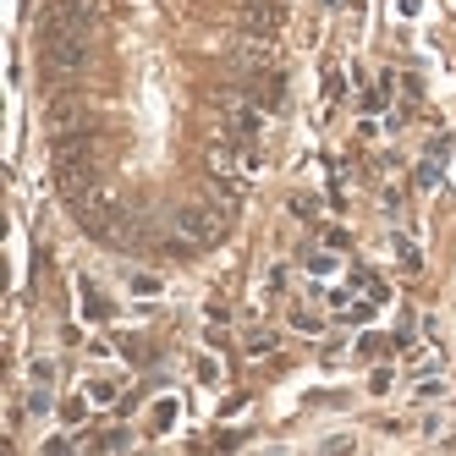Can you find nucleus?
I'll return each mask as SVG.
<instances>
[{
	"label": "nucleus",
	"mask_w": 456,
	"mask_h": 456,
	"mask_svg": "<svg viewBox=\"0 0 456 456\" xmlns=\"http://www.w3.org/2000/svg\"><path fill=\"white\" fill-rule=\"evenodd\" d=\"M225 220H232V215H225L215 199H209V204H182V209L171 215V237L187 242L192 253H204V248H215V242L225 237Z\"/></svg>",
	"instance_id": "nucleus-1"
},
{
	"label": "nucleus",
	"mask_w": 456,
	"mask_h": 456,
	"mask_svg": "<svg viewBox=\"0 0 456 456\" xmlns=\"http://www.w3.org/2000/svg\"><path fill=\"white\" fill-rule=\"evenodd\" d=\"M100 0H50L39 17V39H94Z\"/></svg>",
	"instance_id": "nucleus-2"
},
{
	"label": "nucleus",
	"mask_w": 456,
	"mask_h": 456,
	"mask_svg": "<svg viewBox=\"0 0 456 456\" xmlns=\"http://www.w3.org/2000/svg\"><path fill=\"white\" fill-rule=\"evenodd\" d=\"M39 55H45L50 77H77L94 61V39H39Z\"/></svg>",
	"instance_id": "nucleus-3"
},
{
	"label": "nucleus",
	"mask_w": 456,
	"mask_h": 456,
	"mask_svg": "<svg viewBox=\"0 0 456 456\" xmlns=\"http://www.w3.org/2000/svg\"><path fill=\"white\" fill-rule=\"evenodd\" d=\"M100 187H105V182H100V159H83V166H55V192H61L72 209L88 204Z\"/></svg>",
	"instance_id": "nucleus-4"
},
{
	"label": "nucleus",
	"mask_w": 456,
	"mask_h": 456,
	"mask_svg": "<svg viewBox=\"0 0 456 456\" xmlns=\"http://www.w3.org/2000/svg\"><path fill=\"white\" fill-rule=\"evenodd\" d=\"M45 133H50V143L72 138V133H88V105L72 100V94H55V100L45 105Z\"/></svg>",
	"instance_id": "nucleus-5"
},
{
	"label": "nucleus",
	"mask_w": 456,
	"mask_h": 456,
	"mask_svg": "<svg viewBox=\"0 0 456 456\" xmlns=\"http://www.w3.org/2000/svg\"><path fill=\"white\" fill-rule=\"evenodd\" d=\"M232 61H237L242 72L265 77V72H275V39H270V34H237V45H232Z\"/></svg>",
	"instance_id": "nucleus-6"
},
{
	"label": "nucleus",
	"mask_w": 456,
	"mask_h": 456,
	"mask_svg": "<svg viewBox=\"0 0 456 456\" xmlns=\"http://www.w3.org/2000/svg\"><path fill=\"white\" fill-rule=\"evenodd\" d=\"M237 22H242V34H270L275 39L286 28V6H281V0H242Z\"/></svg>",
	"instance_id": "nucleus-7"
},
{
	"label": "nucleus",
	"mask_w": 456,
	"mask_h": 456,
	"mask_svg": "<svg viewBox=\"0 0 456 456\" xmlns=\"http://www.w3.org/2000/svg\"><path fill=\"white\" fill-rule=\"evenodd\" d=\"M83 159H100V133H94V126L50 143V166H83Z\"/></svg>",
	"instance_id": "nucleus-8"
},
{
	"label": "nucleus",
	"mask_w": 456,
	"mask_h": 456,
	"mask_svg": "<svg viewBox=\"0 0 456 456\" xmlns=\"http://www.w3.org/2000/svg\"><path fill=\"white\" fill-rule=\"evenodd\" d=\"M209 171H215L220 182H232V171H237V143H215V149H209Z\"/></svg>",
	"instance_id": "nucleus-9"
},
{
	"label": "nucleus",
	"mask_w": 456,
	"mask_h": 456,
	"mask_svg": "<svg viewBox=\"0 0 456 456\" xmlns=\"http://www.w3.org/2000/svg\"><path fill=\"white\" fill-rule=\"evenodd\" d=\"M83 314H88V319H105V314H110V308H105V297H100V291H94L88 281H83Z\"/></svg>",
	"instance_id": "nucleus-10"
},
{
	"label": "nucleus",
	"mask_w": 456,
	"mask_h": 456,
	"mask_svg": "<svg viewBox=\"0 0 456 456\" xmlns=\"http://www.w3.org/2000/svg\"><path fill=\"white\" fill-rule=\"evenodd\" d=\"M435 182H440V166H435V159H429V166L418 171V187H435Z\"/></svg>",
	"instance_id": "nucleus-11"
},
{
	"label": "nucleus",
	"mask_w": 456,
	"mask_h": 456,
	"mask_svg": "<svg viewBox=\"0 0 456 456\" xmlns=\"http://www.w3.org/2000/svg\"><path fill=\"white\" fill-rule=\"evenodd\" d=\"M100 445H105V451H126V445H133V440H126V435H121V429H116V435H105V440H100Z\"/></svg>",
	"instance_id": "nucleus-12"
},
{
	"label": "nucleus",
	"mask_w": 456,
	"mask_h": 456,
	"mask_svg": "<svg viewBox=\"0 0 456 456\" xmlns=\"http://www.w3.org/2000/svg\"><path fill=\"white\" fill-rule=\"evenodd\" d=\"M55 379V363H34V385H50Z\"/></svg>",
	"instance_id": "nucleus-13"
}]
</instances>
